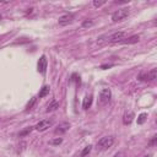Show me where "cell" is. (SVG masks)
Here are the masks:
<instances>
[{"instance_id": "7a4b0ae2", "label": "cell", "mask_w": 157, "mask_h": 157, "mask_svg": "<svg viewBox=\"0 0 157 157\" xmlns=\"http://www.w3.org/2000/svg\"><path fill=\"white\" fill-rule=\"evenodd\" d=\"M113 144H114V137L113 136H104V137H102V139L98 140V142H97V150H99V151L108 150L109 147H112Z\"/></svg>"}, {"instance_id": "cb8c5ba5", "label": "cell", "mask_w": 157, "mask_h": 157, "mask_svg": "<svg viewBox=\"0 0 157 157\" xmlns=\"http://www.w3.org/2000/svg\"><path fill=\"white\" fill-rule=\"evenodd\" d=\"M111 66H113V65H112V64H108V65L106 64V65H102L101 69H108V68H111Z\"/></svg>"}, {"instance_id": "d6986e66", "label": "cell", "mask_w": 157, "mask_h": 157, "mask_svg": "<svg viewBox=\"0 0 157 157\" xmlns=\"http://www.w3.org/2000/svg\"><path fill=\"white\" fill-rule=\"evenodd\" d=\"M92 26H93V21H92V20H85V21L82 22V27H85V28L92 27Z\"/></svg>"}, {"instance_id": "ffe728a7", "label": "cell", "mask_w": 157, "mask_h": 157, "mask_svg": "<svg viewBox=\"0 0 157 157\" xmlns=\"http://www.w3.org/2000/svg\"><path fill=\"white\" fill-rule=\"evenodd\" d=\"M63 142V139L62 137H58V139H55V140H52L50 141V145H59V144H62Z\"/></svg>"}, {"instance_id": "9a60e30c", "label": "cell", "mask_w": 157, "mask_h": 157, "mask_svg": "<svg viewBox=\"0 0 157 157\" xmlns=\"http://www.w3.org/2000/svg\"><path fill=\"white\" fill-rule=\"evenodd\" d=\"M146 119H147V113H141V114L137 117V124H139V125L144 124V123L146 122Z\"/></svg>"}, {"instance_id": "6da1fadb", "label": "cell", "mask_w": 157, "mask_h": 157, "mask_svg": "<svg viewBox=\"0 0 157 157\" xmlns=\"http://www.w3.org/2000/svg\"><path fill=\"white\" fill-rule=\"evenodd\" d=\"M125 32L120 31V32H114L112 34H104L101 36L99 38H97V43L102 44V43H120L122 39H124Z\"/></svg>"}, {"instance_id": "4fadbf2b", "label": "cell", "mask_w": 157, "mask_h": 157, "mask_svg": "<svg viewBox=\"0 0 157 157\" xmlns=\"http://www.w3.org/2000/svg\"><path fill=\"white\" fill-rule=\"evenodd\" d=\"M156 75H157V70L152 69L150 73H147V81H153L156 79Z\"/></svg>"}, {"instance_id": "8992f818", "label": "cell", "mask_w": 157, "mask_h": 157, "mask_svg": "<svg viewBox=\"0 0 157 157\" xmlns=\"http://www.w3.org/2000/svg\"><path fill=\"white\" fill-rule=\"evenodd\" d=\"M47 64H48V62H47V57H45V55H42V57L39 58L38 63H37L38 73H41L42 75H44V74H45V71H47Z\"/></svg>"}, {"instance_id": "7c38bea8", "label": "cell", "mask_w": 157, "mask_h": 157, "mask_svg": "<svg viewBox=\"0 0 157 157\" xmlns=\"http://www.w3.org/2000/svg\"><path fill=\"white\" fill-rule=\"evenodd\" d=\"M59 108V103L55 101V99H53L49 104H48V107H47V112L49 113V112H53V111H57Z\"/></svg>"}, {"instance_id": "484cf974", "label": "cell", "mask_w": 157, "mask_h": 157, "mask_svg": "<svg viewBox=\"0 0 157 157\" xmlns=\"http://www.w3.org/2000/svg\"><path fill=\"white\" fill-rule=\"evenodd\" d=\"M144 157H151V156H150V155H147V156H144Z\"/></svg>"}, {"instance_id": "5bb4252c", "label": "cell", "mask_w": 157, "mask_h": 157, "mask_svg": "<svg viewBox=\"0 0 157 157\" xmlns=\"http://www.w3.org/2000/svg\"><path fill=\"white\" fill-rule=\"evenodd\" d=\"M49 86H43L42 88H41V91H39V97L42 98V97H45L48 93H49Z\"/></svg>"}, {"instance_id": "9c48e42d", "label": "cell", "mask_w": 157, "mask_h": 157, "mask_svg": "<svg viewBox=\"0 0 157 157\" xmlns=\"http://www.w3.org/2000/svg\"><path fill=\"white\" fill-rule=\"evenodd\" d=\"M139 39H140V36L134 34V36H130V37H128L125 39H122L120 43H123V44H134V43H137Z\"/></svg>"}, {"instance_id": "5b68a950", "label": "cell", "mask_w": 157, "mask_h": 157, "mask_svg": "<svg viewBox=\"0 0 157 157\" xmlns=\"http://www.w3.org/2000/svg\"><path fill=\"white\" fill-rule=\"evenodd\" d=\"M53 124H54L53 119H44V120H41V122L34 127V129L38 130V131H44V130L49 129Z\"/></svg>"}, {"instance_id": "e0dca14e", "label": "cell", "mask_w": 157, "mask_h": 157, "mask_svg": "<svg viewBox=\"0 0 157 157\" xmlns=\"http://www.w3.org/2000/svg\"><path fill=\"white\" fill-rule=\"evenodd\" d=\"M91 150H92V145H88V146H86V147L82 150V152H81V157H86L87 155H90Z\"/></svg>"}, {"instance_id": "52a82bcc", "label": "cell", "mask_w": 157, "mask_h": 157, "mask_svg": "<svg viewBox=\"0 0 157 157\" xmlns=\"http://www.w3.org/2000/svg\"><path fill=\"white\" fill-rule=\"evenodd\" d=\"M73 21H74V15H73V14H65V15H63V16L59 17L58 23H59L60 26H68V25H70Z\"/></svg>"}, {"instance_id": "2e32d148", "label": "cell", "mask_w": 157, "mask_h": 157, "mask_svg": "<svg viewBox=\"0 0 157 157\" xmlns=\"http://www.w3.org/2000/svg\"><path fill=\"white\" fill-rule=\"evenodd\" d=\"M33 130V127H28V128H26V129H23L22 131H20V134H19V136L20 137H22V136H26V135H28V134H31V131Z\"/></svg>"}, {"instance_id": "8fae6325", "label": "cell", "mask_w": 157, "mask_h": 157, "mask_svg": "<svg viewBox=\"0 0 157 157\" xmlns=\"http://www.w3.org/2000/svg\"><path fill=\"white\" fill-rule=\"evenodd\" d=\"M92 101H93L92 96H91V95H87V96L84 98V102H82V108H84V109H88V108L91 107V104H92Z\"/></svg>"}, {"instance_id": "44dd1931", "label": "cell", "mask_w": 157, "mask_h": 157, "mask_svg": "<svg viewBox=\"0 0 157 157\" xmlns=\"http://www.w3.org/2000/svg\"><path fill=\"white\" fill-rule=\"evenodd\" d=\"M104 4H106V2H104V0H103V2H97V0H95V2H93V6H95V8H99V6L104 5Z\"/></svg>"}, {"instance_id": "7402d4cb", "label": "cell", "mask_w": 157, "mask_h": 157, "mask_svg": "<svg viewBox=\"0 0 157 157\" xmlns=\"http://www.w3.org/2000/svg\"><path fill=\"white\" fill-rule=\"evenodd\" d=\"M156 140H157V135H153V136H152V139L150 140L148 145H150V146H155V145H156Z\"/></svg>"}, {"instance_id": "277c9868", "label": "cell", "mask_w": 157, "mask_h": 157, "mask_svg": "<svg viewBox=\"0 0 157 157\" xmlns=\"http://www.w3.org/2000/svg\"><path fill=\"white\" fill-rule=\"evenodd\" d=\"M112 97V92L109 88H103L101 92H99V104L101 106H103V104H106L109 102Z\"/></svg>"}, {"instance_id": "3957f363", "label": "cell", "mask_w": 157, "mask_h": 157, "mask_svg": "<svg viewBox=\"0 0 157 157\" xmlns=\"http://www.w3.org/2000/svg\"><path fill=\"white\" fill-rule=\"evenodd\" d=\"M129 15H130V9H129V8L119 9V10H117V11L112 15V21H113V22L123 21V20H125Z\"/></svg>"}, {"instance_id": "603a6c76", "label": "cell", "mask_w": 157, "mask_h": 157, "mask_svg": "<svg viewBox=\"0 0 157 157\" xmlns=\"http://www.w3.org/2000/svg\"><path fill=\"white\" fill-rule=\"evenodd\" d=\"M114 157H125V153H123V152H118V153H116V155H114Z\"/></svg>"}, {"instance_id": "ba28073f", "label": "cell", "mask_w": 157, "mask_h": 157, "mask_svg": "<svg viewBox=\"0 0 157 157\" xmlns=\"http://www.w3.org/2000/svg\"><path fill=\"white\" fill-rule=\"evenodd\" d=\"M69 129H70V124H69L68 122H63V123H60V124L57 127V129H55V134H59V135L65 134Z\"/></svg>"}, {"instance_id": "30bf717a", "label": "cell", "mask_w": 157, "mask_h": 157, "mask_svg": "<svg viewBox=\"0 0 157 157\" xmlns=\"http://www.w3.org/2000/svg\"><path fill=\"white\" fill-rule=\"evenodd\" d=\"M134 118H135L134 112H128V113H125L124 117H123V123H124L125 125H129V124H131V122L134 120Z\"/></svg>"}, {"instance_id": "ac0fdd59", "label": "cell", "mask_w": 157, "mask_h": 157, "mask_svg": "<svg viewBox=\"0 0 157 157\" xmlns=\"http://www.w3.org/2000/svg\"><path fill=\"white\" fill-rule=\"evenodd\" d=\"M36 99H37L36 97H32V98H31V101H30V102L27 103V106H26V111H30V109H31V108H32V107L34 106V103H36Z\"/></svg>"}, {"instance_id": "d4e9b609", "label": "cell", "mask_w": 157, "mask_h": 157, "mask_svg": "<svg viewBox=\"0 0 157 157\" xmlns=\"http://www.w3.org/2000/svg\"><path fill=\"white\" fill-rule=\"evenodd\" d=\"M2 19H3V15H2V14H0V20H2Z\"/></svg>"}]
</instances>
